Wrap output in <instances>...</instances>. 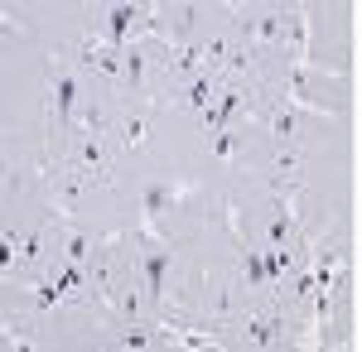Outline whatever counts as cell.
Instances as JSON below:
<instances>
[{"label": "cell", "instance_id": "obj_1", "mask_svg": "<svg viewBox=\"0 0 362 352\" xmlns=\"http://www.w3.org/2000/svg\"><path fill=\"white\" fill-rule=\"evenodd\" d=\"M49 107L58 116V136H73L78 111H83V82H78V63L63 54L49 58Z\"/></svg>", "mask_w": 362, "mask_h": 352}, {"label": "cell", "instance_id": "obj_2", "mask_svg": "<svg viewBox=\"0 0 362 352\" xmlns=\"http://www.w3.org/2000/svg\"><path fill=\"white\" fill-rule=\"evenodd\" d=\"M140 271H145V285H150V290H145V295L155 299V304H169V271H174V246H155V251H150V256H145V261H140Z\"/></svg>", "mask_w": 362, "mask_h": 352}, {"label": "cell", "instance_id": "obj_3", "mask_svg": "<svg viewBox=\"0 0 362 352\" xmlns=\"http://www.w3.org/2000/svg\"><path fill=\"white\" fill-rule=\"evenodd\" d=\"M189 193H194L189 184H179V189H169V184H145V189H140V217L160 222V217H165L174 203H184Z\"/></svg>", "mask_w": 362, "mask_h": 352}, {"label": "cell", "instance_id": "obj_4", "mask_svg": "<svg viewBox=\"0 0 362 352\" xmlns=\"http://www.w3.org/2000/svg\"><path fill=\"white\" fill-rule=\"evenodd\" d=\"M218 82H223V73H218V68H208V73L189 78V82H184V107L208 111V102H218V92H223Z\"/></svg>", "mask_w": 362, "mask_h": 352}, {"label": "cell", "instance_id": "obj_5", "mask_svg": "<svg viewBox=\"0 0 362 352\" xmlns=\"http://www.w3.org/2000/svg\"><path fill=\"white\" fill-rule=\"evenodd\" d=\"M242 333H247L251 348H271L276 333H285V319H280V314H271V319H261V314H242Z\"/></svg>", "mask_w": 362, "mask_h": 352}, {"label": "cell", "instance_id": "obj_6", "mask_svg": "<svg viewBox=\"0 0 362 352\" xmlns=\"http://www.w3.org/2000/svg\"><path fill=\"white\" fill-rule=\"evenodd\" d=\"M285 29H290L285 15H261V20H247L242 34H247V44H280V39H285Z\"/></svg>", "mask_w": 362, "mask_h": 352}, {"label": "cell", "instance_id": "obj_7", "mask_svg": "<svg viewBox=\"0 0 362 352\" xmlns=\"http://www.w3.org/2000/svg\"><path fill=\"white\" fill-rule=\"evenodd\" d=\"M126 87H131V92H145V78H150V68H160V63H150V54H145V49H140V44H131V49H126Z\"/></svg>", "mask_w": 362, "mask_h": 352}, {"label": "cell", "instance_id": "obj_8", "mask_svg": "<svg viewBox=\"0 0 362 352\" xmlns=\"http://www.w3.org/2000/svg\"><path fill=\"white\" fill-rule=\"evenodd\" d=\"M266 131H271V140H280V145H290L295 140V107H271L266 111Z\"/></svg>", "mask_w": 362, "mask_h": 352}, {"label": "cell", "instance_id": "obj_9", "mask_svg": "<svg viewBox=\"0 0 362 352\" xmlns=\"http://www.w3.org/2000/svg\"><path fill=\"white\" fill-rule=\"evenodd\" d=\"M92 237H87V232H78V227H73V232H68V237H63V261H78V266H87V261H92Z\"/></svg>", "mask_w": 362, "mask_h": 352}, {"label": "cell", "instance_id": "obj_10", "mask_svg": "<svg viewBox=\"0 0 362 352\" xmlns=\"http://www.w3.org/2000/svg\"><path fill=\"white\" fill-rule=\"evenodd\" d=\"M58 304H63V280H34V309L49 314Z\"/></svg>", "mask_w": 362, "mask_h": 352}, {"label": "cell", "instance_id": "obj_11", "mask_svg": "<svg viewBox=\"0 0 362 352\" xmlns=\"http://www.w3.org/2000/svg\"><path fill=\"white\" fill-rule=\"evenodd\" d=\"M242 275H247L251 290H266L271 280H266V256H256V251H242Z\"/></svg>", "mask_w": 362, "mask_h": 352}, {"label": "cell", "instance_id": "obj_12", "mask_svg": "<svg viewBox=\"0 0 362 352\" xmlns=\"http://www.w3.org/2000/svg\"><path fill=\"white\" fill-rule=\"evenodd\" d=\"M140 145H145V121H140V116H126V121H121V150L136 155Z\"/></svg>", "mask_w": 362, "mask_h": 352}, {"label": "cell", "instance_id": "obj_13", "mask_svg": "<svg viewBox=\"0 0 362 352\" xmlns=\"http://www.w3.org/2000/svg\"><path fill=\"white\" fill-rule=\"evenodd\" d=\"M290 237H295V222H290L285 213H276L271 222H266V242L271 246H290Z\"/></svg>", "mask_w": 362, "mask_h": 352}, {"label": "cell", "instance_id": "obj_14", "mask_svg": "<svg viewBox=\"0 0 362 352\" xmlns=\"http://www.w3.org/2000/svg\"><path fill=\"white\" fill-rule=\"evenodd\" d=\"M20 261H25V266H39V261H44V232L20 237Z\"/></svg>", "mask_w": 362, "mask_h": 352}, {"label": "cell", "instance_id": "obj_15", "mask_svg": "<svg viewBox=\"0 0 362 352\" xmlns=\"http://www.w3.org/2000/svg\"><path fill=\"white\" fill-rule=\"evenodd\" d=\"M232 324V290H213V328Z\"/></svg>", "mask_w": 362, "mask_h": 352}, {"label": "cell", "instance_id": "obj_16", "mask_svg": "<svg viewBox=\"0 0 362 352\" xmlns=\"http://www.w3.org/2000/svg\"><path fill=\"white\" fill-rule=\"evenodd\" d=\"M213 155H218V164H237V136L232 131H218L213 136Z\"/></svg>", "mask_w": 362, "mask_h": 352}, {"label": "cell", "instance_id": "obj_17", "mask_svg": "<svg viewBox=\"0 0 362 352\" xmlns=\"http://www.w3.org/2000/svg\"><path fill=\"white\" fill-rule=\"evenodd\" d=\"M116 343H121V348H145V343H150V333L136 328V324H126L121 333H116Z\"/></svg>", "mask_w": 362, "mask_h": 352}, {"label": "cell", "instance_id": "obj_18", "mask_svg": "<svg viewBox=\"0 0 362 352\" xmlns=\"http://www.w3.org/2000/svg\"><path fill=\"white\" fill-rule=\"evenodd\" d=\"M300 169V150L295 145H280V155H276V174H295Z\"/></svg>", "mask_w": 362, "mask_h": 352}]
</instances>
